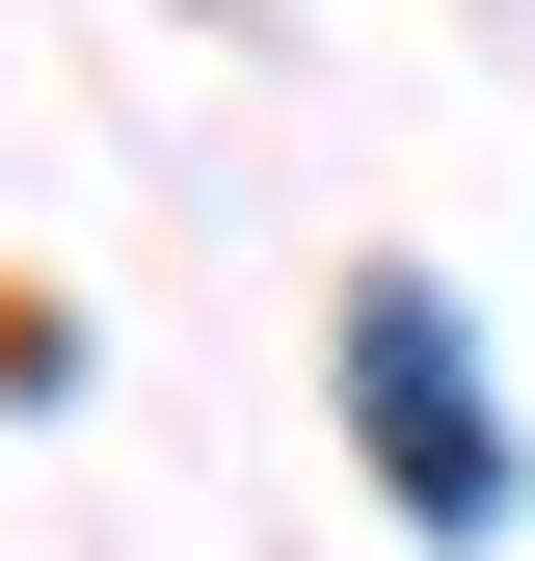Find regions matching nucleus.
Listing matches in <instances>:
<instances>
[{"label":"nucleus","mask_w":535,"mask_h":561,"mask_svg":"<svg viewBox=\"0 0 535 561\" xmlns=\"http://www.w3.org/2000/svg\"><path fill=\"white\" fill-rule=\"evenodd\" d=\"M349 428L401 455V508H429V535H509V401H482V347H455L429 267H375V295H349Z\"/></svg>","instance_id":"f257e3e1"}]
</instances>
